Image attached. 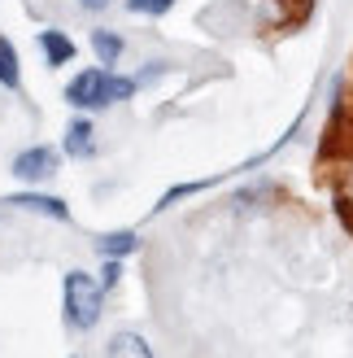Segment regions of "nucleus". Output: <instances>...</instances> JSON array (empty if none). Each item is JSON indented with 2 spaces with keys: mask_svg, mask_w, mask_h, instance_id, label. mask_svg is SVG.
<instances>
[{
  "mask_svg": "<svg viewBox=\"0 0 353 358\" xmlns=\"http://www.w3.org/2000/svg\"><path fill=\"white\" fill-rule=\"evenodd\" d=\"M135 92V79H122V75H110V70H83V75L70 79L66 87V101L75 110H105L114 101H127Z\"/></svg>",
  "mask_w": 353,
  "mask_h": 358,
  "instance_id": "nucleus-1",
  "label": "nucleus"
},
{
  "mask_svg": "<svg viewBox=\"0 0 353 358\" xmlns=\"http://www.w3.org/2000/svg\"><path fill=\"white\" fill-rule=\"evenodd\" d=\"M61 293H66V319H70V328H96V319H100V284L87 271H70Z\"/></svg>",
  "mask_w": 353,
  "mask_h": 358,
  "instance_id": "nucleus-2",
  "label": "nucleus"
},
{
  "mask_svg": "<svg viewBox=\"0 0 353 358\" xmlns=\"http://www.w3.org/2000/svg\"><path fill=\"white\" fill-rule=\"evenodd\" d=\"M13 175L17 179H48V175H57V149H48V145L22 149L13 157Z\"/></svg>",
  "mask_w": 353,
  "mask_h": 358,
  "instance_id": "nucleus-3",
  "label": "nucleus"
},
{
  "mask_svg": "<svg viewBox=\"0 0 353 358\" xmlns=\"http://www.w3.org/2000/svg\"><path fill=\"white\" fill-rule=\"evenodd\" d=\"M66 153L70 157H92L96 153V131H92V122H87V118H75L66 127Z\"/></svg>",
  "mask_w": 353,
  "mask_h": 358,
  "instance_id": "nucleus-4",
  "label": "nucleus"
},
{
  "mask_svg": "<svg viewBox=\"0 0 353 358\" xmlns=\"http://www.w3.org/2000/svg\"><path fill=\"white\" fill-rule=\"evenodd\" d=\"M40 48H44L48 66H66L70 57H75V40L61 35V31H40Z\"/></svg>",
  "mask_w": 353,
  "mask_h": 358,
  "instance_id": "nucleus-5",
  "label": "nucleus"
},
{
  "mask_svg": "<svg viewBox=\"0 0 353 358\" xmlns=\"http://www.w3.org/2000/svg\"><path fill=\"white\" fill-rule=\"evenodd\" d=\"M105 358H153V350H149V341L140 332H118L110 341V354Z\"/></svg>",
  "mask_w": 353,
  "mask_h": 358,
  "instance_id": "nucleus-6",
  "label": "nucleus"
},
{
  "mask_svg": "<svg viewBox=\"0 0 353 358\" xmlns=\"http://www.w3.org/2000/svg\"><path fill=\"white\" fill-rule=\"evenodd\" d=\"M9 206H22V210H40V214H52V219H70L66 201H57V196H35V192H22V196H13Z\"/></svg>",
  "mask_w": 353,
  "mask_h": 358,
  "instance_id": "nucleus-7",
  "label": "nucleus"
},
{
  "mask_svg": "<svg viewBox=\"0 0 353 358\" xmlns=\"http://www.w3.org/2000/svg\"><path fill=\"white\" fill-rule=\"evenodd\" d=\"M92 48H96L100 66H114L122 57V35H114V31H92Z\"/></svg>",
  "mask_w": 353,
  "mask_h": 358,
  "instance_id": "nucleus-8",
  "label": "nucleus"
},
{
  "mask_svg": "<svg viewBox=\"0 0 353 358\" xmlns=\"http://www.w3.org/2000/svg\"><path fill=\"white\" fill-rule=\"evenodd\" d=\"M0 83H5V87L22 83V70H17V48L9 40H0Z\"/></svg>",
  "mask_w": 353,
  "mask_h": 358,
  "instance_id": "nucleus-9",
  "label": "nucleus"
},
{
  "mask_svg": "<svg viewBox=\"0 0 353 358\" xmlns=\"http://www.w3.org/2000/svg\"><path fill=\"white\" fill-rule=\"evenodd\" d=\"M131 249H135V236H131V231H114V236L100 241V254H105V258H122V254H131Z\"/></svg>",
  "mask_w": 353,
  "mask_h": 358,
  "instance_id": "nucleus-10",
  "label": "nucleus"
},
{
  "mask_svg": "<svg viewBox=\"0 0 353 358\" xmlns=\"http://www.w3.org/2000/svg\"><path fill=\"white\" fill-rule=\"evenodd\" d=\"M170 5H174V0H127L131 13H149V17H162Z\"/></svg>",
  "mask_w": 353,
  "mask_h": 358,
  "instance_id": "nucleus-11",
  "label": "nucleus"
},
{
  "mask_svg": "<svg viewBox=\"0 0 353 358\" xmlns=\"http://www.w3.org/2000/svg\"><path fill=\"white\" fill-rule=\"evenodd\" d=\"M79 5H83V9H92V13H96V9H105V5H110V0H79Z\"/></svg>",
  "mask_w": 353,
  "mask_h": 358,
  "instance_id": "nucleus-12",
  "label": "nucleus"
}]
</instances>
